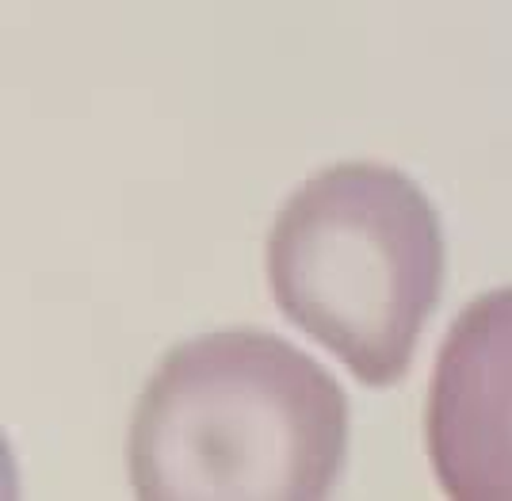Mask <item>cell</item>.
I'll use <instances>...</instances> for the list:
<instances>
[{"mask_svg":"<svg viewBox=\"0 0 512 501\" xmlns=\"http://www.w3.org/2000/svg\"><path fill=\"white\" fill-rule=\"evenodd\" d=\"M428 459L463 501H512V287L451 322L428 391Z\"/></svg>","mask_w":512,"mask_h":501,"instance_id":"obj_3","label":"cell"},{"mask_svg":"<svg viewBox=\"0 0 512 501\" xmlns=\"http://www.w3.org/2000/svg\"><path fill=\"white\" fill-rule=\"evenodd\" d=\"M444 226L398 169L341 161L283 203L268 280L283 318L367 387L398 383L444 291Z\"/></svg>","mask_w":512,"mask_h":501,"instance_id":"obj_2","label":"cell"},{"mask_svg":"<svg viewBox=\"0 0 512 501\" xmlns=\"http://www.w3.org/2000/svg\"><path fill=\"white\" fill-rule=\"evenodd\" d=\"M344 459L341 383L264 329H214L165 352L127 436L146 501L325 498Z\"/></svg>","mask_w":512,"mask_h":501,"instance_id":"obj_1","label":"cell"}]
</instances>
